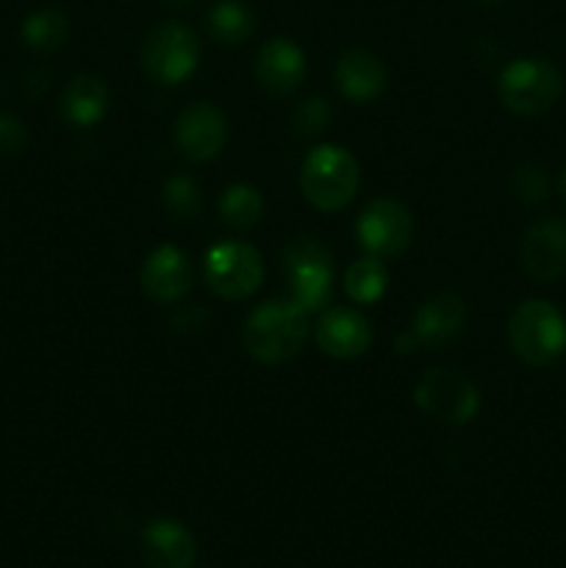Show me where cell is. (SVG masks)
<instances>
[{
    "label": "cell",
    "mask_w": 566,
    "mask_h": 568,
    "mask_svg": "<svg viewBox=\"0 0 566 568\" xmlns=\"http://www.w3.org/2000/svg\"><path fill=\"white\" fill-rule=\"evenodd\" d=\"M200 64V42L181 22H161L142 44V67L161 87H178Z\"/></svg>",
    "instance_id": "52a82bcc"
},
{
    "label": "cell",
    "mask_w": 566,
    "mask_h": 568,
    "mask_svg": "<svg viewBox=\"0 0 566 568\" xmlns=\"http://www.w3.org/2000/svg\"><path fill=\"white\" fill-rule=\"evenodd\" d=\"M564 92V78L547 59H514L497 78L499 103L519 116L547 114Z\"/></svg>",
    "instance_id": "277c9868"
},
{
    "label": "cell",
    "mask_w": 566,
    "mask_h": 568,
    "mask_svg": "<svg viewBox=\"0 0 566 568\" xmlns=\"http://www.w3.org/2000/svg\"><path fill=\"white\" fill-rule=\"evenodd\" d=\"M166 6H175V9H186V6H192L194 0H164Z\"/></svg>",
    "instance_id": "4316f807"
},
{
    "label": "cell",
    "mask_w": 566,
    "mask_h": 568,
    "mask_svg": "<svg viewBox=\"0 0 566 568\" xmlns=\"http://www.w3.org/2000/svg\"><path fill=\"white\" fill-rule=\"evenodd\" d=\"M466 327V303L458 294H433L411 316V327L420 347L442 349L453 344Z\"/></svg>",
    "instance_id": "4fadbf2b"
},
{
    "label": "cell",
    "mask_w": 566,
    "mask_h": 568,
    "mask_svg": "<svg viewBox=\"0 0 566 568\" xmlns=\"http://www.w3.org/2000/svg\"><path fill=\"white\" fill-rule=\"evenodd\" d=\"M522 270L538 283L558 281L566 272V222L542 220L522 236Z\"/></svg>",
    "instance_id": "8fae6325"
},
{
    "label": "cell",
    "mask_w": 566,
    "mask_h": 568,
    "mask_svg": "<svg viewBox=\"0 0 566 568\" xmlns=\"http://www.w3.org/2000/svg\"><path fill=\"white\" fill-rule=\"evenodd\" d=\"M28 142V131L17 116L0 114V153H20Z\"/></svg>",
    "instance_id": "484cf974"
},
{
    "label": "cell",
    "mask_w": 566,
    "mask_h": 568,
    "mask_svg": "<svg viewBox=\"0 0 566 568\" xmlns=\"http://www.w3.org/2000/svg\"><path fill=\"white\" fill-rule=\"evenodd\" d=\"M327 122H331V105L322 98H309L292 114V128L297 136H316L325 131Z\"/></svg>",
    "instance_id": "d4e9b609"
},
{
    "label": "cell",
    "mask_w": 566,
    "mask_h": 568,
    "mask_svg": "<svg viewBox=\"0 0 566 568\" xmlns=\"http://www.w3.org/2000/svg\"><path fill=\"white\" fill-rule=\"evenodd\" d=\"M333 78H336L338 92L347 100H355V103H370V100L381 98L388 83V72L383 61L372 55L370 50L361 48L344 50L338 55Z\"/></svg>",
    "instance_id": "e0dca14e"
},
{
    "label": "cell",
    "mask_w": 566,
    "mask_h": 568,
    "mask_svg": "<svg viewBox=\"0 0 566 568\" xmlns=\"http://www.w3.org/2000/svg\"><path fill=\"white\" fill-rule=\"evenodd\" d=\"M560 194H564V200H566V170L560 172Z\"/></svg>",
    "instance_id": "83f0119b"
},
{
    "label": "cell",
    "mask_w": 566,
    "mask_h": 568,
    "mask_svg": "<svg viewBox=\"0 0 566 568\" xmlns=\"http://www.w3.org/2000/svg\"><path fill=\"white\" fill-rule=\"evenodd\" d=\"M388 286V272L381 258L375 255H364L355 264H350L347 275H344V292L350 300L358 305H372L386 294Z\"/></svg>",
    "instance_id": "44dd1931"
},
{
    "label": "cell",
    "mask_w": 566,
    "mask_h": 568,
    "mask_svg": "<svg viewBox=\"0 0 566 568\" xmlns=\"http://www.w3.org/2000/svg\"><path fill=\"white\" fill-rule=\"evenodd\" d=\"M161 203H164L166 214L175 216V220H192L200 214L203 194H200L198 181H192L189 175H172L166 178L164 189H161Z\"/></svg>",
    "instance_id": "603a6c76"
},
{
    "label": "cell",
    "mask_w": 566,
    "mask_h": 568,
    "mask_svg": "<svg viewBox=\"0 0 566 568\" xmlns=\"http://www.w3.org/2000/svg\"><path fill=\"white\" fill-rule=\"evenodd\" d=\"M316 344L331 358H361L372 347V325L358 311L331 308L316 322Z\"/></svg>",
    "instance_id": "9a60e30c"
},
{
    "label": "cell",
    "mask_w": 566,
    "mask_h": 568,
    "mask_svg": "<svg viewBox=\"0 0 566 568\" xmlns=\"http://www.w3.org/2000/svg\"><path fill=\"white\" fill-rule=\"evenodd\" d=\"M142 558L150 568H189L198 558V541L175 519H153L142 530Z\"/></svg>",
    "instance_id": "2e32d148"
},
{
    "label": "cell",
    "mask_w": 566,
    "mask_h": 568,
    "mask_svg": "<svg viewBox=\"0 0 566 568\" xmlns=\"http://www.w3.org/2000/svg\"><path fill=\"white\" fill-rule=\"evenodd\" d=\"M228 142V120L214 103L198 100L186 105L175 120V144L183 159L203 164L216 159L225 150Z\"/></svg>",
    "instance_id": "30bf717a"
},
{
    "label": "cell",
    "mask_w": 566,
    "mask_h": 568,
    "mask_svg": "<svg viewBox=\"0 0 566 568\" xmlns=\"http://www.w3.org/2000/svg\"><path fill=\"white\" fill-rule=\"evenodd\" d=\"M361 186L358 161L342 144H320L300 166V192L316 211H342Z\"/></svg>",
    "instance_id": "7a4b0ae2"
},
{
    "label": "cell",
    "mask_w": 566,
    "mask_h": 568,
    "mask_svg": "<svg viewBox=\"0 0 566 568\" xmlns=\"http://www.w3.org/2000/svg\"><path fill=\"white\" fill-rule=\"evenodd\" d=\"M511 192L525 205L544 203L549 192L547 175H544V170L538 164H519L511 172Z\"/></svg>",
    "instance_id": "cb8c5ba5"
},
{
    "label": "cell",
    "mask_w": 566,
    "mask_h": 568,
    "mask_svg": "<svg viewBox=\"0 0 566 568\" xmlns=\"http://www.w3.org/2000/svg\"><path fill=\"white\" fill-rule=\"evenodd\" d=\"M205 283L220 300L236 303V300L253 297L264 281V258L259 250L247 242H220L209 250L203 264Z\"/></svg>",
    "instance_id": "8992f818"
},
{
    "label": "cell",
    "mask_w": 566,
    "mask_h": 568,
    "mask_svg": "<svg viewBox=\"0 0 566 568\" xmlns=\"http://www.w3.org/2000/svg\"><path fill=\"white\" fill-rule=\"evenodd\" d=\"M220 216L233 231H250L264 216V197L250 183H231L220 197Z\"/></svg>",
    "instance_id": "ffe728a7"
},
{
    "label": "cell",
    "mask_w": 566,
    "mask_h": 568,
    "mask_svg": "<svg viewBox=\"0 0 566 568\" xmlns=\"http://www.w3.org/2000/svg\"><path fill=\"white\" fill-rule=\"evenodd\" d=\"M109 111V87L98 75H78L61 94V116L75 128H92Z\"/></svg>",
    "instance_id": "ac0fdd59"
},
{
    "label": "cell",
    "mask_w": 566,
    "mask_h": 568,
    "mask_svg": "<svg viewBox=\"0 0 566 568\" xmlns=\"http://www.w3.org/2000/svg\"><path fill=\"white\" fill-rule=\"evenodd\" d=\"M139 281H142L144 297H150L153 303H178V300L186 297L194 283L192 261L183 250L172 247V244H161L144 258Z\"/></svg>",
    "instance_id": "7c38bea8"
},
{
    "label": "cell",
    "mask_w": 566,
    "mask_h": 568,
    "mask_svg": "<svg viewBox=\"0 0 566 568\" xmlns=\"http://www.w3.org/2000/svg\"><path fill=\"white\" fill-rule=\"evenodd\" d=\"M209 33L222 44H242L253 37L255 17L242 0H220L209 9L205 17Z\"/></svg>",
    "instance_id": "d6986e66"
},
{
    "label": "cell",
    "mask_w": 566,
    "mask_h": 568,
    "mask_svg": "<svg viewBox=\"0 0 566 568\" xmlns=\"http://www.w3.org/2000/svg\"><path fill=\"white\" fill-rule=\"evenodd\" d=\"M67 37H70V20L59 9L33 11L22 22V39L28 48L39 50V53H53L67 42Z\"/></svg>",
    "instance_id": "7402d4cb"
},
{
    "label": "cell",
    "mask_w": 566,
    "mask_h": 568,
    "mask_svg": "<svg viewBox=\"0 0 566 568\" xmlns=\"http://www.w3.org/2000/svg\"><path fill=\"white\" fill-rule=\"evenodd\" d=\"M283 275L289 283V300L305 314H316L331 300L333 258L316 239H297L283 250Z\"/></svg>",
    "instance_id": "5b68a950"
},
{
    "label": "cell",
    "mask_w": 566,
    "mask_h": 568,
    "mask_svg": "<svg viewBox=\"0 0 566 568\" xmlns=\"http://www.w3.org/2000/svg\"><path fill=\"white\" fill-rule=\"evenodd\" d=\"M508 344L527 366H549L566 349V320L549 300H527L511 314Z\"/></svg>",
    "instance_id": "3957f363"
},
{
    "label": "cell",
    "mask_w": 566,
    "mask_h": 568,
    "mask_svg": "<svg viewBox=\"0 0 566 568\" xmlns=\"http://www.w3.org/2000/svg\"><path fill=\"white\" fill-rule=\"evenodd\" d=\"M305 70H309V64H305L303 48L286 37H272L255 59L259 87L275 98L297 92L300 83L305 81Z\"/></svg>",
    "instance_id": "5bb4252c"
},
{
    "label": "cell",
    "mask_w": 566,
    "mask_h": 568,
    "mask_svg": "<svg viewBox=\"0 0 566 568\" xmlns=\"http://www.w3.org/2000/svg\"><path fill=\"white\" fill-rule=\"evenodd\" d=\"M305 336H309V314L292 300H270L247 316L242 344L250 358L275 366L294 358Z\"/></svg>",
    "instance_id": "6da1fadb"
},
{
    "label": "cell",
    "mask_w": 566,
    "mask_h": 568,
    "mask_svg": "<svg viewBox=\"0 0 566 568\" xmlns=\"http://www.w3.org/2000/svg\"><path fill=\"white\" fill-rule=\"evenodd\" d=\"M355 236L366 255L381 261L400 258L414 242V216L397 200L377 197L366 203L355 220Z\"/></svg>",
    "instance_id": "9c48e42d"
},
{
    "label": "cell",
    "mask_w": 566,
    "mask_h": 568,
    "mask_svg": "<svg viewBox=\"0 0 566 568\" xmlns=\"http://www.w3.org/2000/svg\"><path fill=\"white\" fill-rule=\"evenodd\" d=\"M414 403L431 419L444 422V425H466L481 410V392L461 372L431 369L422 375Z\"/></svg>",
    "instance_id": "ba28073f"
},
{
    "label": "cell",
    "mask_w": 566,
    "mask_h": 568,
    "mask_svg": "<svg viewBox=\"0 0 566 568\" xmlns=\"http://www.w3.org/2000/svg\"><path fill=\"white\" fill-rule=\"evenodd\" d=\"M475 3H483V6H497V3H503V0H475Z\"/></svg>",
    "instance_id": "f1b7e54d"
}]
</instances>
